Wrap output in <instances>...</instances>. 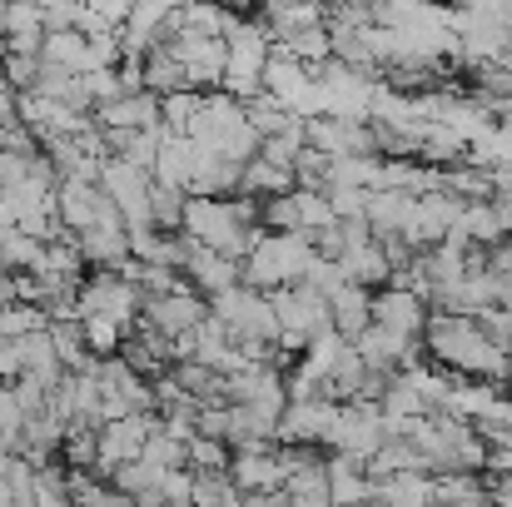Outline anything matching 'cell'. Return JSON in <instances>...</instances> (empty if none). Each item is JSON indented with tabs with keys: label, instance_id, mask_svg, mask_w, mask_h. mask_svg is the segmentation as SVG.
I'll list each match as a JSON object with an SVG mask.
<instances>
[{
	"label": "cell",
	"instance_id": "6da1fadb",
	"mask_svg": "<svg viewBox=\"0 0 512 507\" xmlns=\"http://www.w3.org/2000/svg\"><path fill=\"white\" fill-rule=\"evenodd\" d=\"M319 259L314 249V234L309 229H294V234H259L254 254L244 259V284L259 289V294H274L284 284H299L309 274V264Z\"/></svg>",
	"mask_w": 512,
	"mask_h": 507
},
{
	"label": "cell",
	"instance_id": "7a4b0ae2",
	"mask_svg": "<svg viewBox=\"0 0 512 507\" xmlns=\"http://www.w3.org/2000/svg\"><path fill=\"white\" fill-rule=\"evenodd\" d=\"M224 40H229L224 90H229L234 100H254L259 85H264V70H269V40H264L259 25H244V20H229Z\"/></svg>",
	"mask_w": 512,
	"mask_h": 507
},
{
	"label": "cell",
	"instance_id": "3957f363",
	"mask_svg": "<svg viewBox=\"0 0 512 507\" xmlns=\"http://www.w3.org/2000/svg\"><path fill=\"white\" fill-rule=\"evenodd\" d=\"M100 189L115 199L120 219L130 229H155V209H150V189H155V174L140 165H125V160H105L100 165Z\"/></svg>",
	"mask_w": 512,
	"mask_h": 507
},
{
	"label": "cell",
	"instance_id": "277c9868",
	"mask_svg": "<svg viewBox=\"0 0 512 507\" xmlns=\"http://www.w3.org/2000/svg\"><path fill=\"white\" fill-rule=\"evenodd\" d=\"M428 319H433V304L418 289H408V284L373 289V324L378 329H388V334H398V338H423Z\"/></svg>",
	"mask_w": 512,
	"mask_h": 507
},
{
	"label": "cell",
	"instance_id": "5b68a950",
	"mask_svg": "<svg viewBox=\"0 0 512 507\" xmlns=\"http://www.w3.org/2000/svg\"><path fill=\"white\" fill-rule=\"evenodd\" d=\"M189 239V234H184ZM184 279H189V289L194 294H204V299H214V294H224V289H234V284H244V264L239 259H229L224 249H209V244H194L189 239V249H184V269H179Z\"/></svg>",
	"mask_w": 512,
	"mask_h": 507
},
{
	"label": "cell",
	"instance_id": "8992f818",
	"mask_svg": "<svg viewBox=\"0 0 512 507\" xmlns=\"http://www.w3.org/2000/svg\"><path fill=\"white\" fill-rule=\"evenodd\" d=\"M309 145L334 155V160H348V155H373L378 150V135L348 115H334V120H309Z\"/></svg>",
	"mask_w": 512,
	"mask_h": 507
},
{
	"label": "cell",
	"instance_id": "52a82bcc",
	"mask_svg": "<svg viewBox=\"0 0 512 507\" xmlns=\"http://www.w3.org/2000/svg\"><path fill=\"white\" fill-rule=\"evenodd\" d=\"M95 125L100 130H165V105H160L155 90H135V95H120V100L100 105Z\"/></svg>",
	"mask_w": 512,
	"mask_h": 507
},
{
	"label": "cell",
	"instance_id": "ba28073f",
	"mask_svg": "<svg viewBox=\"0 0 512 507\" xmlns=\"http://www.w3.org/2000/svg\"><path fill=\"white\" fill-rule=\"evenodd\" d=\"M145 324H155V329H165V334H189V329H199L204 319H209V299L204 294H194L189 284L179 289V294H165V299H145V314H140Z\"/></svg>",
	"mask_w": 512,
	"mask_h": 507
},
{
	"label": "cell",
	"instance_id": "9c48e42d",
	"mask_svg": "<svg viewBox=\"0 0 512 507\" xmlns=\"http://www.w3.org/2000/svg\"><path fill=\"white\" fill-rule=\"evenodd\" d=\"M378 428H383V413H373V408H339V423H334L329 443L339 453H348L353 463H368L378 453Z\"/></svg>",
	"mask_w": 512,
	"mask_h": 507
},
{
	"label": "cell",
	"instance_id": "30bf717a",
	"mask_svg": "<svg viewBox=\"0 0 512 507\" xmlns=\"http://www.w3.org/2000/svg\"><path fill=\"white\" fill-rule=\"evenodd\" d=\"M80 254L90 269H125L130 264V224L115 219V224H90L85 234H75Z\"/></svg>",
	"mask_w": 512,
	"mask_h": 507
},
{
	"label": "cell",
	"instance_id": "8fae6325",
	"mask_svg": "<svg viewBox=\"0 0 512 507\" xmlns=\"http://www.w3.org/2000/svg\"><path fill=\"white\" fill-rule=\"evenodd\" d=\"M339 264H343V274H348V284H363V289H383V284H393V264H388V254H383L378 239H358V244H348Z\"/></svg>",
	"mask_w": 512,
	"mask_h": 507
},
{
	"label": "cell",
	"instance_id": "7c38bea8",
	"mask_svg": "<svg viewBox=\"0 0 512 507\" xmlns=\"http://www.w3.org/2000/svg\"><path fill=\"white\" fill-rule=\"evenodd\" d=\"M40 60L55 65V70H70V75H90L95 70V50H90L85 30H50L45 45H40Z\"/></svg>",
	"mask_w": 512,
	"mask_h": 507
},
{
	"label": "cell",
	"instance_id": "4fadbf2b",
	"mask_svg": "<svg viewBox=\"0 0 512 507\" xmlns=\"http://www.w3.org/2000/svg\"><path fill=\"white\" fill-rule=\"evenodd\" d=\"M413 209H418V194H408V189H373L368 224H373L378 239H393V234H403L413 224Z\"/></svg>",
	"mask_w": 512,
	"mask_h": 507
},
{
	"label": "cell",
	"instance_id": "5bb4252c",
	"mask_svg": "<svg viewBox=\"0 0 512 507\" xmlns=\"http://www.w3.org/2000/svg\"><path fill=\"white\" fill-rule=\"evenodd\" d=\"M329 314H334V329L353 343L358 334L373 329V289H363V284H343L339 294H329Z\"/></svg>",
	"mask_w": 512,
	"mask_h": 507
},
{
	"label": "cell",
	"instance_id": "9a60e30c",
	"mask_svg": "<svg viewBox=\"0 0 512 507\" xmlns=\"http://www.w3.org/2000/svg\"><path fill=\"white\" fill-rule=\"evenodd\" d=\"M160 145H165V130H105V155L110 160L140 165L150 174H155V160H160Z\"/></svg>",
	"mask_w": 512,
	"mask_h": 507
},
{
	"label": "cell",
	"instance_id": "2e32d148",
	"mask_svg": "<svg viewBox=\"0 0 512 507\" xmlns=\"http://www.w3.org/2000/svg\"><path fill=\"white\" fill-rule=\"evenodd\" d=\"M294 189H299L294 169L269 165L264 155H254L244 165V179H239V194H254V199H279V194H294Z\"/></svg>",
	"mask_w": 512,
	"mask_h": 507
},
{
	"label": "cell",
	"instance_id": "e0dca14e",
	"mask_svg": "<svg viewBox=\"0 0 512 507\" xmlns=\"http://www.w3.org/2000/svg\"><path fill=\"white\" fill-rule=\"evenodd\" d=\"M145 90H155V95H174V90H189V80H184V65L170 55V45H155V50H145Z\"/></svg>",
	"mask_w": 512,
	"mask_h": 507
},
{
	"label": "cell",
	"instance_id": "ac0fdd59",
	"mask_svg": "<svg viewBox=\"0 0 512 507\" xmlns=\"http://www.w3.org/2000/svg\"><path fill=\"white\" fill-rule=\"evenodd\" d=\"M40 329H50V314H45L40 304L15 299V304H5V309H0V343H20V338L40 334Z\"/></svg>",
	"mask_w": 512,
	"mask_h": 507
},
{
	"label": "cell",
	"instance_id": "d6986e66",
	"mask_svg": "<svg viewBox=\"0 0 512 507\" xmlns=\"http://www.w3.org/2000/svg\"><path fill=\"white\" fill-rule=\"evenodd\" d=\"M150 209H155V229L179 234V229H184V209H189V189L155 179V189H150Z\"/></svg>",
	"mask_w": 512,
	"mask_h": 507
},
{
	"label": "cell",
	"instance_id": "ffe728a7",
	"mask_svg": "<svg viewBox=\"0 0 512 507\" xmlns=\"http://www.w3.org/2000/svg\"><path fill=\"white\" fill-rule=\"evenodd\" d=\"M40 249H45V244L30 239L20 224H15V229H0V264H5L10 274H25V269L40 259Z\"/></svg>",
	"mask_w": 512,
	"mask_h": 507
},
{
	"label": "cell",
	"instance_id": "44dd1931",
	"mask_svg": "<svg viewBox=\"0 0 512 507\" xmlns=\"http://www.w3.org/2000/svg\"><path fill=\"white\" fill-rule=\"evenodd\" d=\"M259 224H264L269 234H294V229H304V214H299V189H294V194H279V199H264Z\"/></svg>",
	"mask_w": 512,
	"mask_h": 507
},
{
	"label": "cell",
	"instance_id": "7402d4cb",
	"mask_svg": "<svg viewBox=\"0 0 512 507\" xmlns=\"http://www.w3.org/2000/svg\"><path fill=\"white\" fill-rule=\"evenodd\" d=\"M368 199H373V189H358V184H329V204H334V219H339V224L368 219Z\"/></svg>",
	"mask_w": 512,
	"mask_h": 507
},
{
	"label": "cell",
	"instance_id": "603a6c76",
	"mask_svg": "<svg viewBox=\"0 0 512 507\" xmlns=\"http://www.w3.org/2000/svg\"><path fill=\"white\" fill-rule=\"evenodd\" d=\"M378 498L388 507H428V483L423 478H403V473H393L383 488H378Z\"/></svg>",
	"mask_w": 512,
	"mask_h": 507
},
{
	"label": "cell",
	"instance_id": "cb8c5ba5",
	"mask_svg": "<svg viewBox=\"0 0 512 507\" xmlns=\"http://www.w3.org/2000/svg\"><path fill=\"white\" fill-rule=\"evenodd\" d=\"M40 70H45V60L40 55H15V50H5V85L10 90H35L40 85Z\"/></svg>",
	"mask_w": 512,
	"mask_h": 507
},
{
	"label": "cell",
	"instance_id": "d4e9b609",
	"mask_svg": "<svg viewBox=\"0 0 512 507\" xmlns=\"http://www.w3.org/2000/svg\"><path fill=\"white\" fill-rule=\"evenodd\" d=\"M25 378V353L20 343H0V383H20Z\"/></svg>",
	"mask_w": 512,
	"mask_h": 507
},
{
	"label": "cell",
	"instance_id": "484cf974",
	"mask_svg": "<svg viewBox=\"0 0 512 507\" xmlns=\"http://www.w3.org/2000/svg\"><path fill=\"white\" fill-rule=\"evenodd\" d=\"M20 125V90L0 85V130H15Z\"/></svg>",
	"mask_w": 512,
	"mask_h": 507
},
{
	"label": "cell",
	"instance_id": "4316f807",
	"mask_svg": "<svg viewBox=\"0 0 512 507\" xmlns=\"http://www.w3.org/2000/svg\"><path fill=\"white\" fill-rule=\"evenodd\" d=\"M15 224H20V204L10 189H0V229H15Z\"/></svg>",
	"mask_w": 512,
	"mask_h": 507
},
{
	"label": "cell",
	"instance_id": "83f0119b",
	"mask_svg": "<svg viewBox=\"0 0 512 507\" xmlns=\"http://www.w3.org/2000/svg\"><path fill=\"white\" fill-rule=\"evenodd\" d=\"M15 299H20V294H15V274L0 264V309H5V304H15Z\"/></svg>",
	"mask_w": 512,
	"mask_h": 507
},
{
	"label": "cell",
	"instance_id": "f1b7e54d",
	"mask_svg": "<svg viewBox=\"0 0 512 507\" xmlns=\"http://www.w3.org/2000/svg\"><path fill=\"white\" fill-rule=\"evenodd\" d=\"M40 5H45V10H50V5H65V0H40Z\"/></svg>",
	"mask_w": 512,
	"mask_h": 507
}]
</instances>
